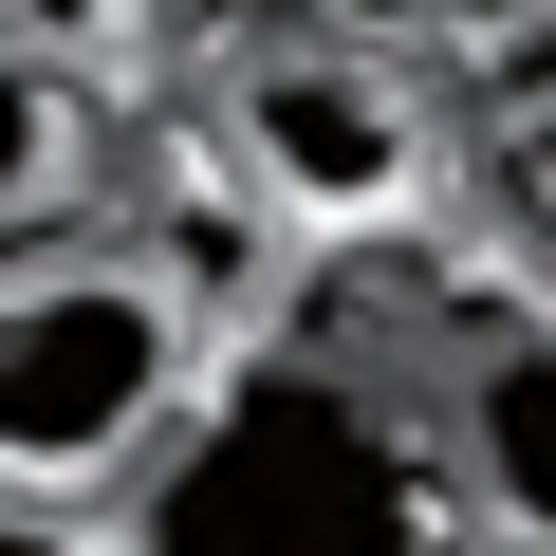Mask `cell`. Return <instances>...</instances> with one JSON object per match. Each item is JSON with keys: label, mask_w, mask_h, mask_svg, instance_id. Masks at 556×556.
Here are the masks:
<instances>
[{"label": "cell", "mask_w": 556, "mask_h": 556, "mask_svg": "<svg viewBox=\"0 0 556 556\" xmlns=\"http://www.w3.org/2000/svg\"><path fill=\"white\" fill-rule=\"evenodd\" d=\"M427 427H445L464 501H501L519 538H556V316H464Z\"/></svg>", "instance_id": "cell-4"}, {"label": "cell", "mask_w": 556, "mask_h": 556, "mask_svg": "<svg viewBox=\"0 0 556 556\" xmlns=\"http://www.w3.org/2000/svg\"><path fill=\"white\" fill-rule=\"evenodd\" d=\"M501 223H519V260H556V93L501 112Z\"/></svg>", "instance_id": "cell-6"}, {"label": "cell", "mask_w": 556, "mask_h": 556, "mask_svg": "<svg viewBox=\"0 0 556 556\" xmlns=\"http://www.w3.org/2000/svg\"><path fill=\"white\" fill-rule=\"evenodd\" d=\"M0 556H112V538H93L75 501H0Z\"/></svg>", "instance_id": "cell-9"}, {"label": "cell", "mask_w": 556, "mask_h": 556, "mask_svg": "<svg viewBox=\"0 0 556 556\" xmlns=\"http://www.w3.org/2000/svg\"><path fill=\"white\" fill-rule=\"evenodd\" d=\"M298 38H445V0H298Z\"/></svg>", "instance_id": "cell-8"}, {"label": "cell", "mask_w": 556, "mask_h": 556, "mask_svg": "<svg viewBox=\"0 0 556 556\" xmlns=\"http://www.w3.org/2000/svg\"><path fill=\"white\" fill-rule=\"evenodd\" d=\"M0 38L20 56H93V38H130V0H0Z\"/></svg>", "instance_id": "cell-7"}, {"label": "cell", "mask_w": 556, "mask_h": 556, "mask_svg": "<svg viewBox=\"0 0 556 556\" xmlns=\"http://www.w3.org/2000/svg\"><path fill=\"white\" fill-rule=\"evenodd\" d=\"M223 130L260 204H298V223H390L427 186V93L390 75V38H260L223 75Z\"/></svg>", "instance_id": "cell-3"}, {"label": "cell", "mask_w": 556, "mask_h": 556, "mask_svg": "<svg viewBox=\"0 0 556 556\" xmlns=\"http://www.w3.org/2000/svg\"><path fill=\"white\" fill-rule=\"evenodd\" d=\"M130 556H464V464L371 371L260 353L130 464Z\"/></svg>", "instance_id": "cell-1"}, {"label": "cell", "mask_w": 556, "mask_h": 556, "mask_svg": "<svg viewBox=\"0 0 556 556\" xmlns=\"http://www.w3.org/2000/svg\"><path fill=\"white\" fill-rule=\"evenodd\" d=\"M204 390V316L186 278L93 241V223H20L0 241V501H112Z\"/></svg>", "instance_id": "cell-2"}, {"label": "cell", "mask_w": 556, "mask_h": 556, "mask_svg": "<svg viewBox=\"0 0 556 556\" xmlns=\"http://www.w3.org/2000/svg\"><path fill=\"white\" fill-rule=\"evenodd\" d=\"M75 186H93V112H75V75L0 38V241H20V223H75Z\"/></svg>", "instance_id": "cell-5"}]
</instances>
